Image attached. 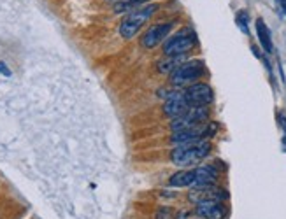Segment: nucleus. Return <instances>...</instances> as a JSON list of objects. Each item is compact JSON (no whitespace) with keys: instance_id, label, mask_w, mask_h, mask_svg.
<instances>
[{"instance_id":"7ed1b4c3","label":"nucleus","mask_w":286,"mask_h":219,"mask_svg":"<svg viewBox=\"0 0 286 219\" xmlns=\"http://www.w3.org/2000/svg\"><path fill=\"white\" fill-rule=\"evenodd\" d=\"M156 11H158V5H155V4L144 5V7H141V9H134V11H132L130 14L121 21L120 35L123 39L136 37V34L141 30V27H143V25L146 23L147 19L155 14Z\"/></svg>"},{"instance_id":"6ab92c4d","label":"nucleus","mask_w":286,"mask_h":219,"mask_svg":"<svg viewBox=\"0 0 286 219\" xmlns=\"http://www.w3.org/2000/svg\"><path fill=\"white\" fill-rule=\"evenodd\" d=\"M279 119H281V125H283V128H285V133H286V118H285V116H279Z\"/></svg>"},{"instance_id":"a211bd4d","label":"nucleus","mask_w":286,"mask_h":219,"mask_svg":"<svg viewBox=\"0 0 286 219\" xmlns=\"http://www.w3.org/2000/svg\"><path fill=\"white\" fill-rule=\"evenodd\" d=\"M190 218V212H179V214L178 216H176V219H188Z\"/></svg>"},{"instance_id":"9b49d317","label":"nucleus","mask_w":286,"mask_h":219,"mask_svg":"<svg viewBox=\"0 0 286 219\" xmlns=\"http://www.w3.org/2000/svg\"><path fill=\"white\" fill-rule=\"evenodd\" d=\"M195 179L191 188H200V186H213L218 179V170L213 165H204L193 170Z\"/></svg>"},{"instance_id":"f8f14e48","label":"nucleus","mask_w":286,"mask_h":219,"mask_svg":"<svg viewBox=\"0 0 286 219\" xmlns=\"http://www.w3.org/2000/svg\"><path fill=\"white\" fill-rule=\"evenodd\" d=\"M195 174L193 170H181V172L174 174V175L169 179V184L172 188H188V186H193Z\"/></svg>"},{"instance_id":"423d86ee","label":"nucleus","mask_w":286,"mask_h":219,"mask_svg":"<svg viewBox=\"0 0 286 219\" xmlns=\"http://www.w3.org/2000/svg\"><path fill=\"white\" fill-rule=\"evenodd\" d=\"M185 96L190 107H207L213 102V89L205 83H195L185 89Z\"/></svg>"},{"instance_id":"39448f33","label":"nucleus","mask_w":286,"mask_h":219,"mask_svg":"<svg viewBox=\"0 0 286 219\" xmlns=\"http://www.w3.org/2000/svg\"><path fill=\"white\" fill-rule=\"evenodd\" d=\"M207 118H209L207 107H190L183 116L174 118L170 121V130L181 131V130H188V128L200 127V125L207 123Z\"/></svg>"},{"instance_id":"4468645a","label":"nucleus","mask_w":286,"mask_h":219,"mask_svg":"<svg viewBox=\"0 0 286 219\" xmlns=\"http://www.w3.org/2000/svg\"><path fill=\"white\" fill-rule=\"evenodd\" d=\"M179 62H181V56H167V60H162L158 63V70L160 72H172L181 65Z\"/></svg>"},{"instance_id":"20e7f679","label":"nucleus","mask_w":286,"mask_h":219,"mask_svg":"<svg viewBox=\"0 0 286 219\" xmlns=\"http://www.w3.org/2000/svg\"><path fill=\"white\" fill-rule=\"evenodd\" d=\"M197 44V35L191 30H181L172 37L165 39L163 43V54L165 56H183L191 51Z\"/></svg>"},{"instance_id":"dca6fc26","label":"nucleus","mask_w":286,"mask_h":219,"mask_svg":"<svg viewBox=\"0 0 286 219\" xmlns=\"http://www.w3.org/2000/svg\"><path fill=\"white\" fill-rule=\"evenodd\" d=\"M247 21H249V16H247V12L246 11H240L239 14H237V25L242 28L244 34H247Z\"/></svg>"},{"instance_id":"aec40b11","label":"nucleus","mask_w":286,"mask_h":219,"mask_svg":"<svg viewBox=\"0 0 286 219\" xmlns=\"http://www.w3.org/2000/svg\"><path fill=\"white\" fill-rule=\"evenodd\" d=\"M134 4H144V2H149V0H130Z\"/></svg>"},{"instance_id":"ddd939ff","label":"nucleus","mask_w":286,"mask_h":219,"mask_svg":"<svg viewBox=\"0 0 286 219\" xmlns=\"http://www.w3.org/2000/svg\"><path fill=\"white\" fill-rule=\"evenodd\" d=\"M256 32H258L260 43H262V47L267 51V53H272V39H271V32L267 28V25L263 23V19H256Z\"/></svg>"},{"instance_id":"0eeeda50","label":"nucleus","mask_w":286,"mask_h":219,"mask_svg":"<svg viewBox=\"0 0 286 219\" xmlns=\"http://www.w3.org/2000/svg\"><path fill=\"white\" fill-rule=\"evenodd\" d=\"M172 27H174V23H170V21L169 23L151 25V27L144 32L143 37H141V46H143L144 49H153V47H156L160 43L165 41L169 32L172 30Z\"/></svg>"},{"instance_id":"f3484780","label":"nucleus","mask_w":286,"mask_h":219,"mask_svg":"<svg viewBox=\"0 0 286 219\" xmlns=\"http://www.w3.org/2000/svg\"><path fill=\"white\" fill-rule=\"evenodd\" d=\"M0 74H2V76H5V77H11V69H9L7 65H5L4 62H0Z\"/></svg>"},{"instance_id":"1a4fd4ad","label":"nucleus","mask_w":286,"mask_h":219,"mask_svg":"<svg viewBox=\"0 0 286 219\" xmlns=\"http://www.w3.org/2000/svg\"><path fill=\"white\" fill-rule=\"evenodd\" d=\"M188 198L193 204H200V202H223L227 198V193L223 191L221 188H216V186H200V188H193L190 191Z\"/></svg>"},{"instance_id":"2eb2a0df","label":"nucleus","mask_w":286,"mask_h":219,"mask_svg":"<svg viewBox=\"0 0 286 219\" xmlns=\"http://www.w3.org/2000/svg\"><path fill=\"white\" fill-rule=\"evenodd\" d=\"M155 219H176L174 209H172V207H167V205H162V207L156 209Z\"/></svg>"},{"instance_id":"f257e3e1","label":"nucleus","mask_w":286,"mask_h":219,"mask_svg":"<svg viewBox=\"0 0 286 219\" xmlns=\"http://www.w3.org/2000/svg\"><path fill=\"white\" fill-rule=\"evenodd\" d=\"M211 151V144L207 140H198V142L191 144H183V146H176L170 153V162L176 167H186L197 165L198 162H202Z\"/></svg>"},{"instance_id":"f03ea898","label":"nucleus","mask_w":286,"mask_h":219,"mask_svg":"<svg viewBox=\"0 0 286 219\" xmlns=\"http://www.w3.org/2000/svg\"><path fill=\"white\" fill-rule=\"evenodd\" d=\"M205 72V65L202 60H190L170 72V85L183 88V86H191L200 79Z\"/></svg>"},{"instance_id":"9d476101","label":"nucleus","mask_w":286,"mask_h":219,"mask_svg":"<svg viewBox=\"0 0 286 219\" xmlns=\"http://www.w3.org/2000/svg\"><path fill=\"white\" fill-rule=\"evenodd\" d=\"M195 214L200 219H223L225 216V207L223 202H200L195 205Z\"/></svg>"},{"instance_id":"6e6552de","label":"nucleus","mask_w":286,"mask_h":219,"mask_svg":"<svg viewBox=\"0 0 286 219\" xmlns=\"http://www.w3.org/2000/svg\"><path fill=\"white\" fill-rule=\"evenodd\" d=\"M190 109L188 102H186V96H185V91H172L167 95V100L163 104V112L165 116L169 118H179L183 116L186 111Z\"/></svg>"}]
</instances>
